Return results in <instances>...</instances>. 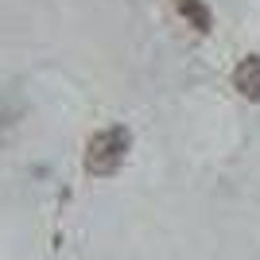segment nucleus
I'll list each match as a JSON object with an SVG mask.
<instances>
[{"label":"nucleus","instance_id":"nucleus-2","mask_svg":"<svg viewBox=\"0 0 260 260\" xmlns=\"http://www.w3.org/2000/svg\"><path fill=\"white\" fill-rule=\"evenodd\" d=\"M233 89H237L245 101H260V54L241 58L237 70H233Z\"/></svg>","mask_w":260,"mask_h":260},{"label":"nucleus","instance_id":"nucleus-3","mask_svg":"<svg viewBox=\"0 0 260 260\" xmlns=\"http://www.w3.org/2000/svg\"><path fill=\"white\" fill-rule=\"evenodd\" d=\"M171 4H175V12L183 16V23H186V27H194L198 35H206L210 27H214V16H210L206 0H171Z\"/></svg>","mask_w":260,"mask_h":260},{"label":"nucleus","instance_id":"nucleus-1","mask_svg":"<svg viewBox=\"0 0 260 260\" xmlns=\"http://www.w3.org/2000/svg\"><path fill=\"white\" fill-rule=\"evenodd\" d=\"M128 152H132V132L124 128V124H109V128L93 132L86 140L82 163H86V171L93 175V179H109V175H117L120 167H124Z\"/></svg>","mask_w":260,"mask_h":260}]
</instances>
